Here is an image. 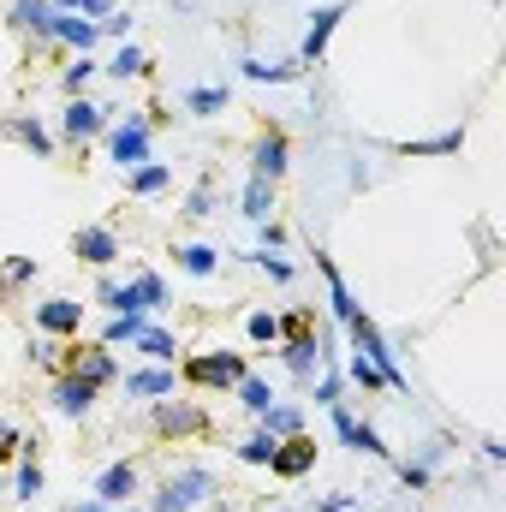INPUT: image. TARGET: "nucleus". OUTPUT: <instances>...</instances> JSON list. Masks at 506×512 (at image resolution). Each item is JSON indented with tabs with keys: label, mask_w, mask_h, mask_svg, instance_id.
<instances>
[{
	"label": "nucleus",
	"mask_w": 506,
	"mask_h": 512,
	"mask_svg": "<svg viewBox=\"0 0 506 512\" xmlns=\"http://www.w3.org/2000/svg\"><path fill=\"white\" fill-rule=\"evenodd\" d=\"M316 399H322V405H340V376H322V387H316Z\"/></svg>",
	"instance_id": "nucleus-43"
},
{
	"label": "nucleus",
	"mask_w": 506,
	"mask_h": 512,
	"mask_svg": "<svg viewBox=\"0 0 506 512\" xmlns=\"http://www.w3.org/2000/svg\"><path fill=\"white\" fill-rule=\"evenodd\" d=\"M173 387H179V370H173V364H155V370H137V376H126L131 399H167Z\"/></svg>",
	"instance_id": "nucleus-17"
},
{
	"label": "nucleus",
	"mask_w": 506,
	"mask_h": 512,
	"mask_svg": "<svg viewBox=\"0 0 506 512\" xmlns=\"http://www.w3.org/2000/svg\"><path fill=\"white\" fill-rule=\"evenodd\" d=\"M6 137H18V143H30V149H36L42 161H48V155L60 149V143H54V137L42 131V120H36V114H30V120H24V114H18V120H6Z\"/></svg>",
	"instance_id": "nucleus-21"
},
{
	"label": "nucleus",
	"mask_w": 506,
	"mask_h": 512,
	"mask_svg": "<svg viewBox=\"0 0 506 512\" xmlns=\"http://www.w3.org/2000/svg\"><path fill=\"white\" fill-rule=\"evenodd\" d=\"M286 167H292V137H286L280 120H268V126L251 137V179H268V185H274Z\"/></svg>",
	"instance_id": "nucleus-4"
},
{
	"label": "nucleus",
	"mask_w": 506,
	"mask_h": 512,
	"mask_svg": "<svg viewBox=\"0 0 506 512\" xmlns=\"http://www.w3.org/2000/svg\"><path fill=\"white\" fill-rule=\"evenodd\" d=\"M262 429H268L274 441H286V435H298V429H304V417H298L292 405H268V411H262Z\"/></svg>",
	"instance_id": "nucleus-29"
},
{
	"label": "nucleus",
	"mask_w": 506,
	"mask_h": 512,
	"mask_svg": "<svg viewBox=\"0 0 506 512\" xmlns=\"http://www.w3.org/2000/svg\"><path fill=\"white\" fill-rule=\"evenodd\" d=\"M24 441H30V435H24L18 423H0V465H18V453H24Z\"/></svg>",
	"instance_id": "nucleus-36"
},
{
	"label": "nucleus",
	"mask_w": 506,
	"mask_h": 512,
	"mask_svg": "<svg viewBox=\"0 0 506 512\" xmlns=\"http://www.w3.org/2000/svg\"><path fill=\"white\" fill-rule=\"evenodd\" d=\"M131 495H137V465H131V459H114V465L96 477V501H102V507H120Z\"/></svg>",
	"instance_id": "nucleus-15"
},
{
	"label": "nucleus",
	"mask_w": 506,
	"mask_h": 512,
	"mask_svg": "<svg viewBox=\"0 0 506 512\" xmlns=\"http://www.w3.org/2000/svg\"><path fill=\"white\" fill-rule=\"evenodd\" d=\"M131 304H137V310H161V304H167L161 274H137V280H131Z\"/></svg>",
	"instance_id": "nucleus-28"
},
{
	"label": "nucleus",
	"mask_w": 506,
	"mask_h": 512,
	"mask_svg": "<svg viewBox=\"0 0 506 512\" xmlns=\"http://www.w3.org/2000/svg\"><path fill=\"white\" fill-rule=\"evenodd\" d=\"M334 435L346 441V447H358V453H376V459H387V447H381V435L370 429V423H358L346 405H334Z\"/></svg>",
	"instance_id": "nucleus-16"
},
{
	"label": "nucleus",
	"mask_w": 506,
	"mask_h": 512,
	"mask_svg": "<svg viewBox=\"0 0 506 512\" xmlns=\"http://www.w3.org/2000/svg\"><path fill=\"white\" fill-rule=\"evenodd\" d=\"M90 78H96V60H90V54H78V60L60 72V90H66V96H84V84H90Z\"/></svg>",
	"instance_id": "nucleus-32"
},
{
	"label": "nucleus",
	"mask_w": 506,
	"mask_h": 512,
	"mask_svg": "<svg viewBox=\"0 0 506 512\" xmlns=\"http://www.w3.org/2000/svg\"><path fill=\"white\" fill-rule=\"evenodd\" d=\"M256 262H262V268H268V274H274V280H292V262H280V256H256Z\"/></svg>",
	"instance_id": "nucleus-42"
},
{
	"label": "nucleus",
	"mask_w": 506,
	"mask_h": 512,
	"mask_svg": "<svg viewBox=\"0 0 506 512\" xmlns=\"http://www.w3.org/2000/svg\"><path fill=\"white\" fill-rule=\"evenodd\" d=\"M268 453H274V435H268V429H256L251 441L239 447V459H245V465H268Z\"/></svg>",
	"instance_id": "nucleus-37"
},
{
	"label": "nucleus",
	"mask_w": 506,
	"mask_h": 512,
	"mask_svg": "<svg viewBox=\"0 0 506 512\" xmlns=\"http://www.w3.org/2000/svg\"><path fill=\"white\" fill-rule=\"evenodd\" d=\"M239 399H245V411H251V417H262V411L274 405V387L256 382V376H245V382H239Z\"/></svg>",
	"instance_id": "nucleus-34"
},
{
	"label": "nucleus",
	"mask_w": 506,
	"mask_h": 512,
	"mask_svg": "<svg viewBox=\"0 0 506 512\" xmlns=\"http://www.w3.org/2000/svg\"><path fill=\"white\" fill-rule=\"evenodd\" d=\"M340 18H346V6H322V12H310L304 48H298V66H322V54H328V36L340 30Z\"/></svg>",
	"instance_id": "nucleus-9"
},
{
	"label": "nucleus",
	"mask_w": 506,
	"mask_h": 512,
	"mask_svg": "<svg viewBox=\"0 0 506 512\" xmlns=\"http://www.w3.org/2000/svg\"><path fill=\"white\" fill-rule=\"evenodd\" d=\"M185 215H191V221H203V215H215V185H209V179H203V185H197V191L185 197Z\"/></svg>",
	"instance_id": "nucleus-38"
},
{
	"label": "nucleus",
	"mask_w": 506,
	"mask_h": 512,
	"mask_svg": "<svg viewBox=\"0 0 506 512\" xmlns=\"http://www.w3.org/2000/svg\"><path fill=\"white\" fill-rule=\"evenodd\" d=\"M48 405H54V411H60V417H90V405H96V393H102V387H90L84 382V376H78V370H72V376H48Z\"/></svg>",
	"instance_id": "nucleus-8"
},
{
	"label": "nucleus",
	"mask_w": 506,
	"mask_h": 512,
	"mask_svg": "<svg viewBox=\"0 0 506 512\" xmlns=\"http://www.w3.org/2000/svg\"><path fill=\"white\" fill-rule=\"evenodd\" d=\"M352 382H358V387H370V393H376V387H387V376H381V370L370 364V358H352Z\"/></svg>",
	"instance_id": "nucleus-39"
},
{
	"label": "nucleus",
	"mask_w": 506,
	"mask_h": 512,
	"mask_svg": "<svg viewBox=\"0 0 506 512\" xmlns=\"http://www.w3.org/2000/svg\"><path fill=\"white\" fill-rule=\"evenodd\" d=\"M96 304H108L114 316H120V310H137V304H131V280L120 286V280H108V274H102V280H96Z\"/></svg>",
	"instance_id": "nucleus-31"
},
{
	"label": "nucleus",
	"mask_w": 506,
	"mask_h": 512,
	"mask_svg": "<svg viewBox=\"0 0 506 512\" xmlns=\"http://www.w3.org/2000/svg\"><path fill=\"white\" fill-rule=\"evenodd\" d=\"M245 334H251V346H274V340H280V322H274L268 310H251V316H245Z\"/></svg>",
	"instance_id": "nucleus-35"
},
{
	"label": "nucleus",
	"mask_w": 506,
	"mask_h": 512,
	"mask_svg": "<svg viewBox=\"0 0 506 512\" xmlns=\"http://www.w3.org/2000/svg\"><path fill=\"white\" fill-rule=\"evenodd\" d=\"M102 30H108V36H126L131 18H126V12H108V18H102Z\"/></svg>",
	"instance_id": "nucleus-44"
},
{
	"label": "nucleus",
	"mask_w": 506,
	"mask_h": 512,
	"mask_svg": "<svg viewBox=\"0 0 506 512\" xmlns=\"http://www.w3.org/2000/svg\"><path fill=\"white\" fill-rule=\"evenodd\" d=\"M102 72H108V78H120V84H126V78H149V54H137V48H120V54H114Z\"/></svg>",
	"instance_id": "nucleus-26"
},
{
	"label": "nucleus",
	"mask_w": 506,
	"mask_h": 512,
	"mask_svg": "<svg viewBox=\"0 0 506 512\" xmlns=\"http://www.w3.org/2000/svg\"><path fill=\"white\" fill-rule=\"evenodd\" d=\"M185 108H191L197 120H209V114L227 108V90H221V84H197V90H185Z\"/></svg>",
	"instance_id": "nucleus-25"
},
{
	"label": "nucleus",
	"mask_w": 506,
	"mask_h": 512,
	"mask_svg": "<svg viewBox=\"0 0 506 512\" xmlns=\"http://www.w3.org/2000/svg\"><path fill=\"white\" fill-rule=\"evenodd\" d=\"M96 36H102V24H96V18H78V12H54V24H48V42H66V48H78V54H90Z\"/></svg>",
	"instance_id": "nucleus-13"
},
{
	"label": "nucleus",
	"mask_w": 506,
	"mask_h": 512,
	"mask_svg": "<svg viewBox=\"0 0 506 512\" xmlns=\"http://www.w3.org/2000/svg\"><path fill=\"white\" fill-rule=\"evenodd\" d=\"M143 328H149V322H143V310H120V316H108V334H102V340H108V346H120V340H126V346H131Z\"/></svg>",
	"instance_id": "nucleus-30"
},
{
	"label": "nucleus",
	"mask_w": 506,
	"mask_h": 512,
	"mask_svg": "<svg viewBox=\"0 0 506 512\" xmlns=\"http://www.w3.org/2000/svg\"><path fill=\"white\" fill-rule=\"evenodd\" d=\"M203 495H215V477H209L203 465H191V471H167L161 489H155V512H197Z\"/></svg>",
	"instance_id": "nucleus-3"
},
{
	"label": "nucleus",
	"mask_w": 506,
	"mask_h": 512,
	"mask_svg": "<svg viewBox=\"0 0 506 512\" xmlns=\"http://www.w3.org/2000/svg\"><path fill=\"white\" fill-rule=\"evenodd\" d=\"M149 435L155 441H209L215 435V417L197 405V399H155L149 405Z\"/></svg>",
	"instance_id": "nucleus-2"
},
{
	"label": "nucleus",
	"mask_w": 506,
	"mask_h": 512,
	"mask_svg": "<svg viewBox=\"0 0 506 512\" xmlns=\"http://www.w3.org/2000/svg\"><path fill=\"white\" fill-rule=\"evenodd\" d=\"M173 268H185L191 280H209V274L221 268V251H209V245H179V251H173Z\"/></svg>",
	"instance_id": "nucleus-19"
},
{
	"label": "nucleus",
	"mask_w": 506,
	"mask_h": 512,
	"mask_svg": "<svg viewBox=\"0 0 506 512\" xmlns=\"http://www.w3.org/2000/svg\"><path fill=\"white\" fill-rule=\"evenodd\" d=\"M6 292H12V286H6V262H0V298H6Z\"/></svg>",
	"instance_id": "nucleus-48"
},
{
	"label": "nucleus",
	"mask_w": 506,
	"mask_h": 512,
	"mask_svg": "<svg viewBox=\"0 0 506 512\" xmlns=\"http://www.w3.org/2000/svg\"><path fill=\"white\" fill-rule=\"evenodd\" d=\"M399 483H405V489H423V483H429V465H423V459H417V465H399Z\"/></svg>",
	"instance_id": "nucleus-41"
},
{
	"label": "nucleus",
	"mask_w": 506,
	"mask_h": 512,
	"mask_svg": "<svg viewBox=\"0 0 506 512\" xmlns=\"http://www.w3.org/2000/svg\"><path fill=\"white\" fill-rule=\"evenodd\" d=\"M131 346H137V352H143L149 364H173V352H179V340H173L167 328H155V322H149V328H143V334H137Z\"/></svg>",
	"instance_id": "nucleus-20"
},
{
	"label": "nucleus",
	"mask_w": 506,
	"mask_h": 512,
	"mask_svg": "<svg viewBox=\"0 0 506 512\" xmlns=\"http://www.w3.org/2000/svg\"><path fill=\"white\" fill-rule=\"evenodd\" d=\"M18 501H36L42 495V465H36V441H24V453H18V489H12Z\"/></svg>",
	"instance_id": "nucleus-23"
},
{
	"label": "nucleus",
	"mask_w": 506,
	"mask_h": 512,
	"mask_svg": "<svg viewBox=\"0 0 506 512\" xmlns=\"http://www.w3.org/2000/svg\"><path fill=\"white\" fill-rule=\"evenodd\" d=\"M316 268L328 274V304H334V316H340V322H352V316H358V304H352V292H346V280H340V268H334L328 256H316Z\"/></svg>",
	"instance_id": "nucleus-22"
},
{
	"label": "nucleus",
	"mask_w": 506,
	"mask_h": 512,
	"mask_svg": "<svg viewBox=\"0 0 506 512\" xmlns=\"http://www.w3.org/2000/svg\"><path fill=\"white\" fill-rule=\"evenodd\" d=\"M316 512H358V507H352V501H340V495H334V501H322V507H316Z\"/></svg>",
	"instance_id": "nucleus-46"
},
{
	"label": "nucleus",
	"mask_w": 506,
	"mask_h": 512,
	"mask_svg": "<svg viewBox=\"0 0 506 512\" xmlns=\"http://www.w3.org/2000/svg\"><path fill=\"white\" fill-rule=\"evenodd\" d=\"M78 376L90 387H114L120 382V364H114V346L108 340H84V358H78Z\"/></svg>",
	"instance_id": "nucleus-14"
},
{
	"label": "nucleus",
	"mask_w": 506,
	"mask_h": 512,
	"mask_svg": "<svg viewBox=\"0 0 506 512\" xmlns=\"http://www.w3.org/2000/svg\"><path fill=\"white\" fill-rule=\"evenodd\" d=\"M108 155H114L126 173L143 167V161H149V126H143V120H126L120 131H108Z\"/></svg>",
	"instance_id": "nucleus-12"
},
{
	"label": "nucleus",
	"mask_w": 506,
	"mask_h": 512,
	"mask_svg": "<svg viewBox=\"0 0 506 512\" xmlns=\"http://www.w3.org/2000/svg\"><path fill=\"white\" fill-rule=\"evenodd\" d=\"M72 256H84L90 268H114V262H120L114 227H78V233H72Z\"/></svg>",
	"instance_id": "nucleus-11"
},
{
	"label": "nucleus",
	"mask_w": 506,
	"mask_h": 512,
	"mask_svg": "<svg viewBox=\"0 0 506 512\" xmlns=\"http://www.w3.org/2000/svg\"><path fill=\"white\" fill-rule=\"evenodd\" d=\"M66 512H114V507H102V501H84V507H66Z\"/></svg>",
	"instance_id": "nucleus-47"
},
{
	"label": "nucleus",
	"mask_w": 506,
	"mask_h": 512,
	"mask_svg": "<svg viewBox=\"0 0 506 512\" xmlns=\"http://www.w3.org/2000/svg\"><path fill=\"white\" fill-rule=\"evenodd\" d=\"M465 131H441V137H423V143H393V155H459Z\"/></svg>",
	"instance_id": "nucleus-24"
},
{
	"label": "nucleus",
	"mask_w": 506,
	"mask_h": 512,
	"mask_svg": "<svg viewBox=\"0 0 506 512\" xmlns=\"http://www.w3.org/2000/svg\"><path fill=\"white\" fill-rule=\"evenodd\" d=\"M268 471L280 477V483H298V477H310L316 471V435H286V441H274V453H268Z\"/></svg>",
	"instance_id": "nucleus-6"
},
{
	"label": "nucleus",
	"mask_w": 506,
	"mask_h": 512,
	"mask_svg": "<svg viewBox=\"0 0 506 512\" xmlns=\"http://www.w3.org/2000/svg\"><path fill=\"white\" fill-rule=\"evenodd\" d=\"M36 280V256H18L12 268H6V286H30Z\"/></svg>",
	"instance_id": "nucleus-40"
},
{
	"label": "nucleus",
	"mask_w": 506,
	"mask_h": 512,
	"mask_svg": "<svg viewBox=\"0 0 506 512\" xmlns=\"http://www.w3.org/2000/svg\"><path fill=\"white\" fill-rule=\"evenodd\" d=\"M108 131V108L102 102H90V96H66V114H60V137L84 155V143L90 137H102Z\"/></svg>",
	"instance_id": "nucleus-5"
},
{
	"label": "nucleus",
	"mask_w": 506,
	"mask_h": 512,
	"mask_svg": "<svg viewBox=\"0 0 506 512\" xmlns=\"http://www.w3.org/2000/svg\"><path fill=\"white\" fill-rule=\"evenodd\" d=\"M251 376V358L245 352H191L185 364H179V382L197 387V393H233V387Z\"/></svg>",
	"instance_id": "nucleus-1"
},
{
	"label": "nucleus",
	"mask_w": 506,
	"mask_h": 512,
	"mask_svg": "<svg viewBox=\"0 0 506 512\" xmlns=\"http://www.w3.org/2000/svg\"><path fill=\"white\" fill-rule=\"evenodd\" d=\"M36 328L54 334V340H78V328H84V304H78V298H42V304H36Z\"/></svg>",
	"instance_id": "nucleus-7"
},
{
	"label": "nucleus",
	"mask_w": 506,
	"mask_h": 512,
	"mask_svg": "<svg viewBox=\"0 0 506 512\" xmlns=\"http://www.w3.org/2000/svg\"><path fill=\"white\" fill-rule=\"evenodd\" d=\"M6 24H12L18 36H30L36 48H48V24H54V6H48V0H12V6H6Z\"/></svg>",
	"instance_id": "nucleus-10"
},
{
	"label": "nucleus",
	"mask_w": 506,
	"mask_h": 512,
	"mask_svg": "<svg viewBox=\"0 0 506 512\" xmlns=\"http://www.w3.org/2000/svg\"><path fill=\"white\" fill-rule=\"evenodd\" d=\"M78 12H96V18H108V12H114V0H78Z\"/></svg>",
	"instance_id": "nucleus-45"
},
{
	"label": "nucleus",
	"mask_w": 506,
	"mask_h": 512,
	"mask_svg": "<svg viewBox=\"0 0 506 512\" xmlns=\"http://www.w3.org/2000/svg\"><path fill=\"white\" fill-rule=\"evenodd\" d=\"M274 322H280V340H274V346L316 340V310H310V304H298V310H286V316H274Z\"/></svg>",
	"instance_id": "nucleus-18"
},
{
	"label": "nucleus",
	"mask_w": 506,
	"mask_h": 512,
	"mask_svg": "<svg viewBox=\"0 0 506 512\" xmlns=\"http://www.w3.org/2000/svg\"><path fill=\"white\" fill-rule=\"evenodd\" d=\"M155 191H167V167H161V161L131 167V197H155Z\"/></svg>",
	"instance_id": "nucleus-27"
},
{
	"label": "nucleus",
	"mask_w": 506,
	"mask_h": 512,
	"mask_svg": "<svg viewBox=\"0 0 506 512\" xmlns=\"http://www.w3.org/2000/svg\"><path fill=\"white\" fill-rule=\"evenodd\" d=\"M268 209H274V185H268V179H251V185H245V215H251V221H268Z\"/></svg>",
	"instance_id": "nucleus-33"
}]
</instances>
